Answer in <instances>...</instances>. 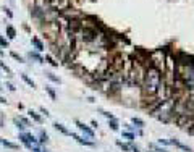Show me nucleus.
Listing matches in <instances>:
<instances>
[{
	"label": "nucleus",
	"instance_id": "4",
	"mask_svg": "<svg viewBox=\"0 0 194 152\" xmlns=\"http://www.w3.org/2000/svg\"><path fill=\"white\" fill-rule=\"evenodd\" d=\"M76 126H78L79 129H81V131L86 133L89 138H92V136H94V131H92V129H91L88 125H84V123H81V121H76Z\"/></svg>",
	"mask_w": 194,
	"mask_h": 152
},
{
	"label": "nucleus",
	"instance_id": "23",
	"mask_svg": "<svg viewBox=\"0 0 194 152\" xmlns=\"http://www.w3.org/2000/svg\"><path fill=\"white\" fill-rule=\"evenodd\" d=\"M11 57H13V58H16V60H18V61H23V58L20 57V55H18V54H15V52H11Z\"/></svg>",
	"mask_w": 194,
	"mask_h": 152
},
{
	"label": "nucleus",
	"instance_id": "12",
	"mask_svg": "<svg viewBox=\"0 0 194 152\" xmlns=\"http://www.w3.org/2000/svg\"><path fill=\"white\" fill-rule=\"evenodd\" d=\"M49 141V136H47V133H41V136H39V143H47Z\"/></svg>",
	"mask_w": 194,
	"mask_h": 152
},
{
	"label": "nucleus",
	"instance_id": "15",
	"mask_svg": "<svg viewBox=\"0 0 194 152\" xmlns=\"http://www.w3.org/2000/svg\"><path fill=\"white\" fill-rule=\"evenodd\" d=\"M3 13H5V15H7V16H8V18H10V20H11V18H13V12H11V10H10V8H7V7H3Z\"/></svg>",
	"mask_w": 194,
	"mask_h": 152
},
{
	"label": "nucleus",
	"instance_id": "26",
	"mask_svg": "<svg viewBox=\"0 0 194 152\" xmlns=\"http://www.w3.org/2000/svg\"><path fill=\"white\" fill-rule=\"evenodd\" d=\"M41 112H42V113H44L45 117H49V112H47V110H45V109H44V107H42V109H41Z\"/></svg>",
	"mask_w": 194,
	"mask_h": 152
},
{
	"label": "nucleus",
	"instance_id": "3",
	"mask_svg": "<svg viewBox=\"0 0 194 152\" xmlns=\"http://www.w3.org/2000/svg\"><path fill=\"white\" fill-rule=\"evenodd\" d=\"M20 139H21V143H24L28 147H31L32 144H36L37 143V139L32 136V134H28V133H20Z\"/></svg>",
	"mask_w": 194,
	"mask_h": 152
},
{
	"label": "nucleus",
	"instance_id": "1",
	"mask_svg": "<svg viewBox=\"0 0 194 152\" xmlns=\"http://www.w3.org/2000/svg\"><path fill=\"white\" fill-rule=\"evenodd\" d=\"M162 76L157 68H149L144 75V91L149 94H157L160 91Z\"/></svg>",
	"mask_w": 194,
	"mask_h": 152
},
{
	"label": "nucleus",
	"instance_id": "9",
	"mask_svg": "<svg viewBox=\"0 0 194 152\" xmlns=\"http://www.w3.org/2000/svg\"><path fill=\"white\" fill-rule=\"evenodd\" d=\"M54 126H55V129H58L60 133H63V134H68V136H70V131H68V129H66L63 125H60V123H55Z\"/></svg>",
	"mask_w": 194,
	"mask_h": 152
},
{
	"label": "nucleus",
	"instance_id": "16",
	"mask_svg": "<svg viewBox=\"0 0 194 152\" xmlns=\"http://www.w3.org/2000/svg\"><path fill=\"white\" fill-rule=\"evenodd\" d=\"M47 78H49L50 81H54V83H60V80H58V78H57V76H54L52 73H47Z\"/></svg>",
	"mask_w": 194,
	"mask_h": 152
},
{
	"label": "nucleus",
	"instance_id": "13",
	"mask_svg": "<svg viewBox=\"0 0 194 152\" xmlns=\"http://www.w3.org/2000/svg\"><path fill=\"white\" fill-rule=\"evenodd\" d=\"M133 123H134V125H138L139 128H142V126H144V121H142L141 118H136V117L133 118Z\"/></svg>",
	"mask_w": 194,
	"mask_h": 152
},
{
	"label": "nucleus",
	"instance_id": "17",
	"mask_svg": "<svg viewBox=\"0 0 194 152\" xmlns=\"http://www.w3.org/2000/svg\"><path fill=\"white\" fill-rule=\"evenodd\" d=\"M45 91L49 92V95H50V97H52V99H55V92H54V89L50 87V86H45Z\"/></svg>",
	"mask_w": 194,
	"mask_h": 152
},
{
	"label": "nucleus",
	"instance_id": "10",
	"mask_svg": "<svg viewBox=\"0 0 194 152\" xmlns=\"http://www.w3.org/2000/svg\"><path fill=\"white\" fill-rule=\"evenodd\" d=\"M13 123H15V126H16V128H18V129H20V131H21V133H23V131H24V128H26V126H24V125H23V123H21L20 120H18V118H15V120H13Z\"/></svg>",
	"mask_w": 194,
	"mask_h": 152
},
{
	"label": "nucleus",
	"instance_id": "29",
	"mask_svg": "<svg viewBox=\"0 0 194 152\" xmlns=\"http://www.w3.org/2000/svg\"><path fill=\"white\" fill-rule=\"evenodd\" d=\"M41 152H49V150H41Z\"/></svg>",
	"mask_w": 194,
	"mask_h": 152
},
{
	"label": "nucleus",
	"instance_id": "8",
	"mask_svg": "<svg viewBox=\"0 0 194 152\" xmlns=\"http://www.w3.org/2000/svg\"><path fill=\"white\" fill-rule=\"evenodd\" d=\"M0 144H3L5 147H10V149H18V146H16V144L10 143V141H5V139H0Z\"/></svg>",
	"mask_w": 194,
	"mask_h": 152
},
{
	"label": "nucleus",
	"instance_id": "14",
	"mask_svg": "<svg viewBox=\"0 0 194 152\" xmlns=\"http://www.w3.org/2000/svg\"><path fill=\"white\" fill-rule=\"evenodd\" d=\"M29 115H31V118H34V120H36V121H41V120H42V118L39 117V115H37V113H36V112H34V110H29Z\"/></svg>",
	"mask_w": 194,
	"mask_h": 152
},
{
	"label": "nucleus",
	"instance_id": "6",
	"mask_svg": "<svg viewBox=\"0 0 194 152\" xmlns=\"http://www.w3.org/2000/svg\"><path fill=\"white\" fill-rule=\"evenodd\" d=\"M31 42H32V46L36 47V49L39 50V52H42V50H44V44H42L41 41H39L37 37H32V39H31Z\"/></svg>",
	"mask_w": 194,
	"mask_h": 152
},
{
	"label": "nucleus",
	"instance_id": "18",
	"mask_svg": "<svg viewBox=\"0 0 194 152\" xmlns=\"http://www.w3.org/2000/svg\"><path fill=\"white\" fill-rule=\"evenodd\" d=\"M31 58H34V60H37V61H39V63H42V61H44V58H42V57H39V55H37V54H32V52H31Z\"/></svg>",
	"mask_w": 194,
	"mask_h": 152
},
{
	"label": "nucleus",
	"instance_id": "25",
	"mask_svg": "<svg viewBox=\"0 0 194 152\" xmlns=\"http://www.w3.org/2000/svg\"><path fill=\"white\" fill-rule=\"evenodd\" d=\"M47 61H50V63H52L54 66H57V61H54V60H52V57H47Z\"/></svg>",
	"mask_w": 194,
	"mask_h": 152
},
{
	"label": "nucleus",
	"instance_id": "21",
	"mask_svg": "<svg viewBox=\"0 0 194 152\" xmlns=\"http://www.w3.org/2000/svg\"><path fill=\"white\" fill-rule=\"evenodd\" d=\"M0 66H2V68H3L5 71H7V73H10V68H8V66H7V65H5V63H3V61H2V60H0Z\"/></svg>",
	"mask_w": 194,
	"mask_h": 152
},
{
	"label": "nucleus",
	"instance_id": "27",
	"mask_svg": "<svg viewBox=\"0 0 194 152\" xmlns=\"http://www.w3.org/2000/svg\"><path fill=\"white\" fill-rule=\"evenodd\" d=\"M5 102H7V100H5V99L2 97V95H0V104H5Z\"/></svg>",
	"mask_w": 194,
	"mask_h": 152
},
{
	"label": "nucleus",
	"instance_id": "24",
	"mask_svg": "<svg viewBox=\"0 0 194 152\" xmlns=\"http://www.w3.org/2000/svg\"><path fill=\"white\" fill-rule=\"evenodd\" d=\"M118 146H120V147H121L123 150H129V147H128L126 144H123V143H118Z\"/></svg>",
	"mask_w": 194,
	"mask_h": 152
},
{
	"label": "nucleus",
	"instance_id": "19",
	"mask_svg": "<svg viewBox=\"0 0 194 152\" xmlns=\"http://www.w3.org/2000/svg\"><path fill=\"white\" fill-rule=\"evenodd\" d=\"M0 46H2V47H8V41H7V39H3L2 36H0Z\"/></svg>",
	"mask_w": 194,
	"mask_h": 152
},
{
	"label": "nucleus",
	"instance_id": "11",
	"mask_svg": "<svg viewBox=\"0 0 194 152\" xmlns=\"http://www.w3.org/2000/svg\"><path fill=\"white\" fill-rule=\"evenodd\" d=\"M21 80H23V81H24V83L28 84V86H31V87H34V81L31 80V78H28L26 75H21Z\"/></svg>",
	"mask_w": 194,
	"mask_h": 152
},
{
	"label": "nucleus",
	"instance_id": "7",
	"mask_svg": "<svg viewBox=\"0 0 194 152\" xmlns=\"http://www.w3.org/2000/svg\"><path fill=\"white\" fill-rule=\"evenodd\" d=\"M7 34H8V39H15L16 37V31L13 26H7Z\"/></svg>",
	"mask_w": 194,
	"mask_h": 152
},
{
	"label": "nucleus",
	"instance_id": "5",
	"mask_svg": "<svg viewBox=\"0 0 194 152\" xmlns=\"http://www.w3.org/2000/svg\"><path fill=\"white\" fill-rule=\"evenodd\" d=\"M170 144H176V146H178V147H180L181 150H185V152H192V150H191V147H188V146L181 144L180 141H176V139H172V141H170Z\"/></svg>",
	"mask_w": 194,
	"mask_h": 152
},
{
	"label": "nucleus",
	"instance_id": "28",
	"mask_svg": "<svg viewBox=\"0 0 194 152\" xmlns=\"http://www.w3.org/2000/svg\"><path fill=\"white\" fill-rule=\"evenodd\" d=\"M0 55H3V50L2 49H0Z\"/></svg>",
	"mask_w": 194,
	"mask_h": 152
},
{
	"label": "nucleus",
	"instance_id": "2",
	"mask_svg": "<svg viewBox=\"0 0 194 152\" xmlns=\"http://www.w3.org/2000/svg\"><path fill=\"white\" fill-rule=\"evenodd\" d=\"M172 115H175V100H172V99L165 100V102L160 104V107L155 110V117L162 121H168Z\"/></svg>",
	"mask_w": 194,
	"mask_h": 152
},
{
	"label": "nucleus",
	"instance_id": "20",
	"mask_svg": "<svg viewBox=\"0 0 194 152\" xmlns=\"http://www.w3.org/2000/svg\"><path fill=\"white\" fill-rule=\"evenodd\" d=\"M110 128L113 129V131H117V129H118V125H117V121H115V120H112V121H110Z\"/></svg>",
	"mask_w": 194,
	"mask_h": 152
},
{
	"label": "nucleus",
	"instance_id": "22",
	"mask_svg": "<svg viewBox=\"0 0 194 152\" xmlns=\"http://www.w3.org/2000/svg\"><path fill=\"white\" fill-rule=\"evenodd\" d=\"M123 136H125V138H128L129 141H133V139H134V136H133L131 133H123Z\"/></svg>",
	"mask_w": 194,
	"mask_h": 152
}]
</instances>
